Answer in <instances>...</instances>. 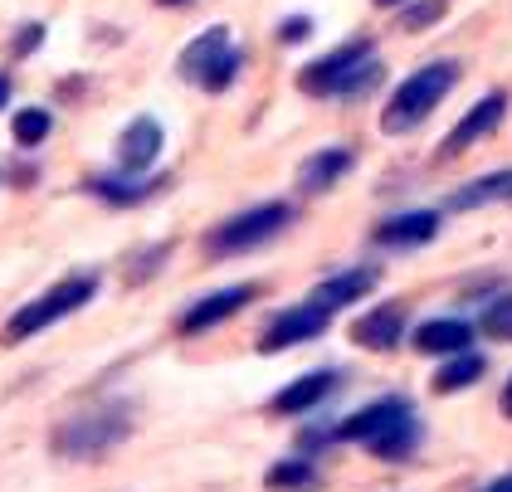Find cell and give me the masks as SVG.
<instances>
[{
    "instance_id": "obj_1",
    "label": "cell",
    "mask_w": 512,
    "mask_h": 492,
    "mask_svg": "<svg viewBox=\"0 0 512 492\" xmlns=\"http://www.w3.org/2000/svg\"><path fill=\"white\" fill-rule=\"evenodd\" d=\"M332 439L361 444V449H371V454L386 458V463H405V458L420 449V419H415L410 400L386 395V400H376V405H366V410L342 419L332 429Z\"/></svg>"
},
{
    "instance_id": "obj_19",
    "label": "cell",
    "mask_w": 512,
    "mask_h": 492,
    "mask_svg": "<svg viewBox=\"0 0 512 492\" xmlns=\"http://www.w3.org/2000/svg\"><path fill=\"white\" fill-rule=\"evenodd\" d=\"M322 478H317L313 458H283L274 463L269 473H264V488L269 492H313Z\"/></svg>"
},
{
    "instance_id": "obj_28",
    "label": "cell",
    "mask_w": 512,
    "mask_h": 492,
    "mask_svg": "<svg viewBox=\"0 0 512 492\" xmlns=\"http://www.w3.org/2000/svg\"><path fill=\"white\" fill-rule=\"evenodd\" d=\"M483 492H512V473H503L498 483H488V488H483Z\"/></svg>"
},
{
    "instance_id": "obj_23",
    "label": "cell",
    "mask_w": 512,
    "mask_h": 492,
    "mask_svg": "<svg viewBox=\"0 0 512 492\" xmlns=\"http://www.w3.org/2000/svg\"><path fill=\"white\" fill-rule=\"evenodd\" d=\"M444 10H449V0H410V5L400 10V25H405V30H425L434 20H444Z\"/></svg>"
},
{
    "instance_id": "obj_26",
    "label": "cell",
    "mask_w": 512,
    "mask_h": 492,
    "mask_svg": "<svg viewBox=\"0 0 512 492\" xmlns=\"http://www.w3.org/2000/svg\"><path fill=\"white\" fill-rule=\"evenodd\" d=\"M308 35H313V20H308V15H293V20L278 25V39H283V44H303Z\"/></svg>"
},
{
    "instance_id": "obj_25",
    "label": "cell",
    "mask_w": 512,
    "mask_h": 492,
    "mask_svg": "<svg viewBox=\"0 0 512 492\" xmlns=\"http://www.w3.org/2000/svg\"><path fill=\"white\" fill-rule=\"evenodd\" d=\"M239 64H244V54H239V49H230V54H225V59H220L210 74H205V83H200V88H205V93H225V88L239 78Z\"/></svg>"
},
{
    "instance_id": "obj_32",
    "label": "cell",
    "mask_w": 512,
    "mask_h": 492,
    "mask_svg": "<svg viewBox=\"0 0 512 492\" xmlns=\"http://www.w3.org/2000/svg\"><path fill=\"white\" fill-rule=\"evenodd\" d=\"M161 5H186V0H161Z\"/></svg>"
},
{
    "instance_id": "obj_27",
    "label": "cell",
    "mask_w": 512,
    "mask_h": 492,
    "mask_svg": "<svg viewBox=\"0 0 512 492\" xmlns=\"http://www.w3.org/2000/svg\"><path fill=\"white\" fill-rule=\"evenodd\" d=\"M40 44H44V25H25V30H20V39L10 44V54H15V59H25V54H35Z\"/></svg>"
},
{
    "instance_id": "obj_29",
    "label": "cell",
    "mask_w": 512,
    "mask_h": 492,
    "mask_svg": "<svg viewBox=\"0 0 512 492\" xmlns=\"http://www.w3.org/2000/svg\"><path fill=\"white\" fill-rule=\"evenodd\" d=\"M503 415L512 419V380H508V385H503Z\"/></svg>"
},
{
    "instance_id": "obj_12",
    "label": "cell",
    "mask_w": 512,
    "mask_h": 492,
    "mask_svg": "<svg viewBox=\"0 0 512 492\" xmlns=\"http://www.w3.org/2000/svg\"><path fill=\"white\" fill-rule=\"evenodd\" d=\"M376 283H381V273H376V268H347V273H332L327 283H317L313 303H322L327 312H342L347 303H361Z\"/></svg>"
},
{
    "instance_id": "obj_31",
    "label": "cell",
    "mask_w": 512,
    "mask_h": 492,
    "mask_svg": "<svg viewBox=\"0 0 512 492\" xmlns=\"http://www.w3.org/2000/svg\"><path fill=\"white\" fill-rule=\"evenodd\" d=\"M381 10H395V5H410V0H376Z\"/></svg>"
},
{
    "instance_id": "obj_6",
    "label": "cell",
    "mask_w": 512,
    "mask_h": 492,
    "mask_svg": "<svg viewBox=\"0 0 512 492\" xmlns=\"http://www.w3.org/2000/svg\"><path fill=\"white\" fill-rule=\"evenodd\" d=\"M127 429H132V419H122L118 410L113 415H79L54 434V449L64 458H98L108 454L113 444H122Z\"/></svg>"
},
{
    "instance_id": "obj_30",
    "label": "cell",
    "mask_w": 512,
    "mask_h": 492,
    "mask_svg": "<svg viewBox=\"0 0 512 492\" xmlns=\"http://www.w3.org/2000/svg\"><path fill=\"white\" fill-rule=\"evenodd\" d=\"M5 103H10V78L0 74V108H5Z\"/></svg>"
},
{
    "instance_id": "obj_13",
    "label": "cell",
    "mask_w": 512,
    "mask_h": 492,
    "mask_svg": "<svg viewBox=\"0 0 512 492\" xmlns=\"http://www.w3.org/2000/svg\"><path fill=\"white\" fill-rule=\"evenodd\" d=\"M332 390H337V376H332V371H313V376L288 380V385L278 390L269 405H274L278 415H308V410H313V405H322Z\"/></svg>"
},
{
    "instance_id": "obj_20",
    "label": "cell",
    "mask_w": 512,
    "mask_h": 492,
    "mask_svg": "<svg viewBox=\"0 0 512 492\" xmlns=\"http://www.w3.org/2000/svg\"><path fill=\"white\" fill-rule=\"evenodd\" d=\"M503 195H512V171H493V176H483V181H469V186L449 200V210H478V205H493V200H503Z\"/></svg>"
},
{
    "instance_id": "obj_16",
    "label": "cell",
    "mask_w": 512,
    "mask_h": 492,
    "mask_svg": "<svg viewBox=\"0 0 512 492\" xmlns=\"http://www.w3.org/2000/svg\"><path fill=\"white\" fill-rule=\"evenodd\" d=\"M225 54H230V30H225V25H215V30H205L200 39H191V44L181 49V78L205 83V74H210Z\"/></svg>"
},
{
    "instance_id": "obj_7",
    "label": "cell",
    "mask_w": 512,
    "mask_h": 492,
    "mask_svg": "<svg viewBox=\"0 0 512 492\" xmlns=\"http://www.w3.org/2000/svg\"><path fill=\"white\" fill-rule=\"evenodd\" d=\"M327 322H332V312L308 298V303H298V307H288V312H278V317H269V327H264V337H259V351L274 356V351H283V346L313 341V337L327 332Z\"/></svg>"
},
{
    "instance_id": "obj_11",
    "label": "cell",
    "mask_w": 512,
    "mask_h": 492,
    "mask_svg": "<svg viewBox=\"0 0 512 492\" xmlns=\"http://www.w3.org/2000/svg\"><path fill=\"white\" fill-rule=\"evenodd\" d=\"M157 156H161V127L152 122V117H137L118 142V166L127 171V176H142Z\"/></svg>"
},
{
    "instance_id": "obj_8",
    "label": "cell",
    "mask_w": 512,
    "mask_h": 492,
    "mask_svg": "<svg viewBox=\"0 0 512 492\" xmlns=\"http://www.w3.org/2000/svg\"><path fill=\"white\" fill-rule=\"evenodd\" d=\"M503 113H508V93H488L483 103H473L469 113L459 117V127L444 137V152L439 156H464L469 147H478L483 137H493L498 122H503Z\"/></svg>"
},
{
    "instance_id": "obj_4",
    "label": "cell",
    "mask_w": 512,
    "mask_h": 492,
    "mask_svg": "<svg viewBox=\"0 0 512 492\" xmlns=\"http://www.w3.org/2000/svg\"><path fill=\"white\" fill-rule=\"evenodd\" d=\"M93 293H98V278L93 273H74V278H64V283H54L49 293H40L35 303H25L10 322H5V346H20V341H30L35 332L44 327H54L59 317H69V312H79L83 303H93Z\"/></svg>"
},
{
    "instance_id": "obj_18",
    "label": "cell",
    "mask_w": 512,
    "mask_h": 492,
    "mask_svg": "<svg viewBox=\"0 0 512 492\" xmlns=\"http://www.w3.org/2000/svg\"><path fill=\"white\" fill-rule=\"evenodd\" d=\"M483 356L478 351H459V356H449L444 366H439V376L430 380L434 395H459V390H469L473 380H483Z\"/></svg>"
},
{
    "instance_id": "obj_14",
    "label": "cell",
    "mask_w": 512,
    "mask_h": 492,
    "mask_svg": "<svg viewBox=\"0 0 512 492\" xmlns=\"http://www.w3.org/2000/svg\"><path fill=\"white\" fill-rule=\"evenodd\" d=\"M439 234V215L434 210H410V215H391L376 225V244L386 249H410V244H430Z\"/></svg>"
},
{
    "instance_id": "obj_3",
    "label": "cell",
    "mask_w": 512,
    "mask_h": 492,
    "mask_svg": "<svg viewBox=\"0 0 512 492\" xmlns=\"http://www.w3.org/2000/svg\"><path fill=\"white\" fill-rule=\"evenodd\" d=\"M454 83H459V64H454V59H439V64L415 69V74L391 93V103H386V113H381V132H391V137L415 132V127L449 98Z\"/></svg>"
},
{
    "instance_id": "obj_21",
    "label": "cell",
    "mask_w": 512,
    "mask_h": 492,
    "mask_svg": "<svg viewBox=\"0 0 512 492\" xmlns=\"http://www.w3.org/2000/svg\"><path fill=\"white\" fill-rule=\"evenodd\" d=\"M49 127H54L49 108H20L15 113V142L20 147H40L44 137H49Z\"/></svg>"
},
{
    "instance_id": "obj_24",
    "label": "cell",
    "mask_w": 512,
    "mask_h": 492,
    "mask_svg": "<svg viewBox=\"0 0 512 492\" xmlns=\"http://www.w3.org/2000/svg\"><path fill=\"white\" fill-rule=\"evenodd\" d=\"M93 190L108 205H132V200H147L152 195V186H137V181H93Z\"/></svg>"
},
{
    "instance_id": "obj_17",
    "label": "cell",
    "mask_w": 512,
    "mask_h": 492,
    "mask_svg": "<svg viewBox=\"0 0 512 492\" xmlns=\"http://www.w3.org/2000/svg\"><path fill=\"white\" fill-rule=\"evenodd\" d=\"M356 156L347 147H327V152H317L303 161V171H298V186L308 190V195H322V190H332L347 171H352Z\"/></svg>"
},
{
    "instance_id": "obj_5",
    "label": "cell",
    "mask_w": 512,
    "mask_h": 492,
    "mask_svg": "<svg viewBox=\"0 0 512 492\" xmlns=\"http://www.w3.org/2000/svg\"><path fill=\"white\" fill-rule=\"evenodd\" d=\"M288 225H293V205H283V200L254 205V210H244V215H235V220L215 225V234H205V254H210V259L249 254V249H259V244L278 239Z\"/></svg>"
},
{
    "instance_id": "obj_9",
    "label": "cell",
    "mask_w": 512,
    "mask_h": 492,
    "mask_svg": "<svg viewBox=\"0 0 512 492\" xmlns=\"http://www.w3.org/2000/svg\"><path fill=\"white\" fill-rule=\"evenodd\" d=\"M352 341L366 351H395L405 341V303H381L371 307L366 317H356Z\"/></svg>"
},
{
    "instance_id": "obj_2",
    "label": "cell",
    "mask_w": 512,
    "mask_h": 492,
    "mask_svg": "<svg viewBox=\"0 0 512 492\" xmlns=\"http://www.w3.org/2000/svg\"><path fill=\"white\" fill-rule=\"evenodd\" d=\"M376 83H381V64L371 59L366 39H347L342 49L313 59L298 74V88L313 93V98H356V93H371Z\"/></svg>"
},
{
    "instance_id": "obj_22",
    "label": "cell",
    "mask_w": 512,
    "mask_h": 492,
    "mask_svg": "<svg viewBox=\"0 0 512 492\" xmlns=\"http://www.w3.org/2000/svg\"><path fill=\"white\" fill-rule=\"evenodd\" d=\"M483 337L493 341H512V293H503V298H493V303L483 307Z\"/></svg>"
},
{
    "instance_id": "obj_15",
    "label": "cell",
    "mask_w": 512,
    "mask_h": 492,
    "mask_svg": "<svg viewBox=\"0 0 512 492\" xmlns=\"http://www.w3.org/2000/svg\"><path fill=\"white\" fill-rule=\"evenodd\" d=\"M469 341L473 327L459 317H434V322L415 327V351H425V356H459V351H469Z\"/></svg>"
},
{
    "instance_id": "obj_10",
    "label": "cell",
    "mask_w": 512,
    "mask_h": 492,
    "mask_svg": "<svg viewBox=\"0 0 512 492\" xmlns=\"http://www.w3.org/2000/svg\"><path fill=\"white\" fill-rule=\"evenodd\" d=\"M259 298V283H239V288H225V293H210V298H200L186 317H181V332L186 337H196L205 327H220L225 317H235L244 303H254Z\"/></svg>"
}]
</instances>
